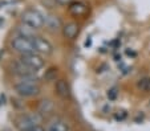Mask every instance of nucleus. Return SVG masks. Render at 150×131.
<instances>
[{
  "label": "nucleus",
  "mask_w": 150,
  "mask_h": 131,
  "mask_svg": "<svg viewBox=\"0 0 150 131\" xmlns=\"http://www.w3.org/2000/svg\"><path fill=\"white\" fill-rule=\"evenodd\" d=\"M52 109H53V105H52L51 101H41V103H40V113H42V114H47V113H51Z\"/></svg>",
  "instance_id": "nucleus-14"
},
{
  "label": "nucleus",
  "mask_w": 150,
  "mask_h": 131,
  "mask_svg": "<svg viewBox=\"0 0 150 131\" xmlns=\"http://www.w3.org/2000/svg\"><path fill=\"white\" fill-rule=\"evenodd\" d=\"M11 46L13 50H16L17 53H20V54L35 53V52H36L33 41H32V37H25V36H21V34L15 37L13 40L11 41Z\"/></svg>",
  "instance_id": "nucleus-2"
},
{
  "label": "nucleus",
  "mask_w": 150,
  "mask_h": 131,
  "mask_svg": "<svg viewBox=\"0 0 150 131\" xmlns=\"http://www.w3.org/2000/svg\"><path fill=\"white\" fill-rule=\"evenodd\" d=\"M20 128L21 131H45V128L41 125L36 123V120H33L32 118L23 119V123H20Z\"/></svg>",
  "instance_id": "nucleus-9"
},
{
  "label": "nucleus",
  "mask_w": 150,
  "mask_h": 131,
  "mask_svg": "<svg viewBox=\"0 0 150 131\" xmlns=\"http://www.w3.org/2000/svg\"><path fill=\"white\" fill-rule=\"evenodd\" d=\"M32 41H33L35 49H36L37 53L40 54H51L52 53V44L48 40L42 39L39 36H32Z\"/></svg>",
  "instance_id": "nucleus-5"
},
{
  "label": "nucleus",
  "mask_w": 150,
  "mask_h": 131,
  "mask_svg": "<svg viewBox=\"0 0 150 131\" xmlns=\"http://www.w3.org/2000/svg\"><path fill=\"white\" fill-rule=\"evenodd\" d=\"M20 61L23 64H25L27 66H29L33 70H39L44 66V60L40 56V53H27V54H21L20 56Z\"/></svg>",
  "instance_id": "nucleus-4"
},
{
  "label": "nucleus",
  "mask_w": 150,
  "mask_h": 131,
  "mask_svg": "<svg viewBox=\"0 0 150 131\" xmlns=\"http://www.w3.org/2000/svg\"><path fill=\"white\" fill-rule=\"evenodd\" d=\"M35 71L33 69H31L29 66H27L25 64H23L21 61L16 62L13 65V73L20 76L21 78H31V77H35Z\"/></svg>",
  "instance_id": "nucleus-6"
},
{
  "label": "nucleus",
  "mask_w": 150,
  "mask_h": 131,
  "mask_svg": "<svg viewBox=\"0 0 150 131\" xmlns=\"http://www.w3.org/2000/svg\"><path fill=\"white\" fill-rule=\"evenodd\" d=\"M21 20H23V24L29 25L33 29H39L44 25V16L35 9H27L21 16Z\"/></svg>",
  "instance_id": "nucleus-3"
},
{
  "label": "nucleus",
  "mask_w": 150,
  "mask_h": 131,
  "mask_svg": "<svg viewBox=\"0 0 150 131\" xmlns=\"http://www.w3.org/2000/svg\"><path fill=\"white\" fill-rule=\"evenodd\" d=\"M15 90L21 97H35L40 93V86L35 82V77L21 78V81L15 83Z\"/></svg>",
  "instance_id": "nucleus-1"
},
{
  "label": "nucleus",
  "mask_w": 150,
  "mask_h": 131,
  "mask_svg": "<svg viewBox=\"0 0 150 131\" xmlns=\"http://www.w3.org/2000/svg\"><path fill=\"white\" fill-rule=\"evenodd\" d=\"M137 88L141 91H144V93H149L150 91V78L149 77L141 78V80L137 82Z\"/></svg>",
  "instance_id": "nucleus-13"
},
{
  "label": "nucleus",
  "mask_w": 150,
  "mask_h": 131,
  "mask_svg": "<svg viewBox=\"0 0 150 131\" xmlns=\"http://www.w3.org/2000/svg\"><path fill=\"white\" fill-rule=\"evenodd\" d=\"M44 24L51 29H59L61 27V23L56 16H44Z\"/></svg>",
  "instance_id": "nucleus-12"
},
{
  "label": "nucleus",
  "mask_w": 150,
  "mask_h": 131,
  "mask_svg": "<svg viewBox=\"0 0 150 131\" xmlns=\"http://www.w3.org/2000/svg\"><path fill=\"white\" fill-rule=\"evenodd\" d=\"M57 4H60V6H67V4H71L72 1L71 0H54Z\"/></svg>",
  "instance_id": "nucleus-15"
},
{
  "label": "nucleus",
  "mask_w": 150,
  "mask_h": 131,
  "mask_svg": "<svg viewBox=\"0 0 150 131\" xmlns=\"http://www.w3.org/2000/svg\"><path fill=\"white\" fill-rule=\"evenodd\" d=\"M69 13L74 17H82L88 13V6L82 1H72L69 4Z\"/></svg>",
  "instance_id": "nucleus-7"
},
{
  "label": "nucleus",
  "mask_w": 150,
  "mask_h": 131,
  "mask_svg": "<svg viewBox=\"0 0 150 131\" xmlns=\"http://www.w3.org/2000/svg\"><path fill=\"white\" fill-rule=\"evenodd\" d=\"M56 91L57 94L61 98L67 99V98L71 97V89H69V85L65 80H59L56 82Z\"/></svg>",
  "instance_id": "nucleus-10"
},
{
  "label": "nucleus",
  "mask_w": 150,
  "mask_h": 131,
  "mask_svg": "<svg viewBox=\"0 0 150 131\" xmlns=\"http://www.w3.org/2000/svg\"><path fill=\"white\" fill-rule=\"evenodd\" d=\"M45 131H69V126L61 118H54L48 123Z\"/></svg>",
  "instance_id": "nucleus-8"
},
{
  "label": "nucleus",
  "mask_w": 150,
  "mask_h": 131,
  "mask_svg": "<svg viewBox=\"0 0 150 131\" xmlns=\"http://www.w3.org/2000/svg\"><path fill=\"white\" fill-rule=\"evenodd\" d=\"M62 33H64V36H65L67 39L73 40L74 37L77 36V33H79V25H77V23L67 24V25L62 28Z\"/></svg>",
  "instance_id": "nucleus-11"
}]
</instances>
